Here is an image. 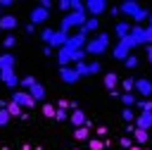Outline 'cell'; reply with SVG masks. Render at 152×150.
Instances as JSON below:
<instances>
[{"label": "cell", "mask_w": 152, "mask_h": 150, "mask_svg": "<svg viewBox=\"0 0 152 150\" xmlns=\"http://www.w3.org/2000/svg\"><path fill=\"white\" fill-rule=\"evenodd\" d=\"M88 19H90V17H88V12H86V10L69 12V14H66V17H62V21H59V31L69 33L71 29H83V24H86Z\"/></svg>", "instance_id": "6da1fadb"}, {"label": "cell", "mask_w": 152, "mask_h": 150, "mask_svg": "<svg viewBox=\"0 0 152 150\" xmlns=\"http://www.w3.org/2000/svg\"><path fill=\"white\" fill-rule=\"evenodd\" d=\"M107 45H109V33H97L95 38L88 40L86 52H88V55H102V52L107 50Z\"/></svg>", "instance_id": "7a4b0ae2"}, {"label": "cell", "mask_w": 152, "mask_h": 150, "mask_svg": "<svg viewBox=\"0 0 152 150\" xmlns=\"http://www.w3.org/2000/svg\"><path fill=\"white\" fill-rule=\"evenodd\" d=\"M88 40H90V36H88L83 29H78L76 36H69V40H66L64 48H69V50H83V48L88 45Z\"/></svg>", "instance_id": "3957f363"}, {"label": "cell", "mask_w": 152, "mask_h": 150, "mask_svg": "<svg viewBox=\"0 0 152 150\" xmlns=\"http://www.w3.org/2000/svg\"><path fill=\"white\" fill-rule=\"evenodd\" d=\"M131 43L124 38V40H119L116 45H114V50H112V55H114V60H121V62H126L128 57H131Z\"/></svg>", "instance_id": "277c9868"}, {"label": "cell", "mask_w": 152, "mask_h": 150, "mask_svg": "<svg viewBox=\"0 0 152 150\" xmlns=\"http://www.w3.org/2000/svg\"><path fill=\"white\" fill-rule=\"evenodd\" d=\"M145 33H147V29H142V26H133L126 40L131 43V48H138V45H145Z\"/></svg>", "instance_id": "5b68a950"}, {"label": "cell", "mask_w": 152, "mask_h": 150, "mask_svg": "<svg viewBox=\"0 0 152 150\" xmlns=\"http://www.w3.org/2000/svg\"><path fill=\"white\" fill-rule=\"evenodd\" d=\"M104 10H107V2H104V0H88V2H86L88 17H100Z\"/></svg>", "instance_id": "8992f818"}, {"label": "cell", "mask_w": 152, "mask_h": 150, "mask_svg": "<svg viewBox=\"0 0 152 150\" xmlns=\"http://www.w3.org/2000/svg\"><path fill=\"white\" fill-rule=\"evenodd\" d=\"M12 100H14L19 107H33V105H36V100L31 98L28 90H17V93H12Z\"/></svg>", "instance_id": "52a82bcc"}, {"label": "cell", "mask_w": 152, "mask_h": 150, "mask_svg": "<svg viewBox=\"0 0 152 150\" xmlns=\"http://www.w3.org/2000/svg\"><path fill=\"white\" fill-rule=\"evenodd\" d=\"M59 79L64 83H76L81 79V74L76 71V67H59Z\"/></svg>", "instance_id": "ba28073f"}, {"label": "cell", "mask_w": 152, "mask_h": 150, "mask_svg": "<svg viewBox=\"0 0 152 150\" xmlns=\"http://www.w3.org/2000/svg\"><path fill=\"white\" fill-rule=\"evenodd\" d=\"M135 93H140L142 98H150L152 95V81L150 79H135Z\"/></svg>", "instance_id": "9c48e42d"}, {"label": "cell", "mask_w": 152, "mask_h": 150, "mask_svg": "<svg viewBox=\"0 0 152 150\" xmlns=\"http://www.w3.org/2000/svg\"><path fill=\"white\" fill-rule=\"evenodd\" d=\"M48 17H50V12L38 5V7H33V12H31V24H33V26H36V24H45Z\"/></svg>", "instance_id": "30bf717a"}, {"label": "cell", "mask_w": 152, "mask_h": 150, "mask_svg": "<svg viewBox=\"0 0 152 150\" xmlns=\"http://www.w3.org/2000/svg\"><path fill=\"white\" fill-rule=\"evenodd\" d=\"M119 10H121V14H126V17H135V14L140 12V5L133 2V0H126V2L119 5Z\"/></svg>", "instance_id": "8fae6325"}, {"label": "cell", "mask_w": 152, "mask_h": 150, "mask_svg": "<svg viewBox=\"0 0 152 150\" xmlns=\"http://www.w3.org/2000/svg\"><path fill=\"white\" fill-rule=\"evenodd\" d=\"M135 126L150 131V129H152V112H140V114L135 117Z\"/></svg>", "instance_id": "7c38bea8"}, {"label": "cell", "mask_w": 152, "mask_h": 150, "mask_svg": "<svg viewBox=\"0 0 152 150\" xmlns=\"http://www.w3.org/2000/svg\"><path fill=\"white\" fill-rule=\"evenodd\" d=\"M66 40H69V33H64V31H59V29H57V31H55V36H52V40H50V48H57V50H59V48H64V45H66Z\"/></svg>", "instance_id": "4fadbf2b"}, {"label": "cell", "mask_w": 152, "mask_h": 150, "mask_svg": "<svg viewBox=\"0 0 152 150\" xmlns=\"http://www.w3.org/2000/svg\"><path fill=\"white\" fill-rule=\"evenodd\" d=\"M0 79H2V83L7 86V88H17L21 81L17 79V74H14V69L12 71H0Z\"/></svg>", "instance_id": "5bb4252c"}, {"label": "cell", "mask_w": 152, "mask_h": 150, "mask_svg": "<svg viewBox=\"0 0 152 150\" xmlns=\"http://www.w3.org/2000/svg\"><path fill=\"white\" fill-rule=\"evenodd\" d=\"M69 121L74 124V129H81V126H86L88 119H86V112H83V110H74V112L69 114Z\"/></svg>", "instance_id": "9a60e30c"}, {"label": "cell", "mask_w": 152, "mask_h": 150, "mask_svg": "<svg viewBox=\"0 0 152 150\" xmlns=\"http://www.w3.org/2000/svg\"><path fill=\"white\" fill-rule=\"evenodd\" d=\"M14 64H17V57L14 55H10V52L0 55V71H12Z\"/></svg>", "instance_id": "2e32d148"}, {"label": "cell", "mask_w": 152, "mask_h": 150, "mask_svg": "<svg viewBox=\"0 0 152 150\" xmlns=\"http://www.w3.org/2000/svg\"><path fill=\"white\" fill-rule=\"evenodd\" d=\"M71 55H74V50L59 48V50H57V62H59V67H69V64H71Z\"/></svg>", "instance_id": "e0dca14e"}, {"label": "cell", "mask_w": 152, "mask_h": 150, "mask_svg": "<svg viewBox=\"0 0 152 150\" xmlns=\"http://www.w3.org/2000/svg\"><path fill=\"white\" fill-rule=\"evenodd\" d=\"M10 29H17V17L14 14H2L0 17V31H10Z\"/></svg>", "instance_id": "ac0fdd59"}, {"label": "cell", "mask_w": 152, "mask_h": 150, "mask_svg": "<svg viewBox=\"0 0 152 150\" xmlns=\"http://www.w3.org/2000/svg\"><path fill=\"white\" fill-rule=\"evenodd\" d=\"M131 29H133V26H131L128 21H119V24H116V29H114V33H116V38H119V40H124V38H128Z\"/></svg>", "instance_id": "d6986e66"}, {"label": "cell", "mask_w": 152, "mask_h": 150, "mask_svg": "<svg viewBox=\"0 0 152 150\" xmlns=\"http://www.w3.org/2000/svg\"><path fill=\"white\" fill-rule=\"evenodd\" d=\"M28 93H31V98H33V100H38V102H40V100H45V88H43V83H38V81L28 88Z\"/></svg>", "instance_id": "ffe728a7"}, {"label": "cell", "mask_w": 152, "mask_h": 150, "mask_svg": "<svg viewBox=\"0 0 152 150\" xmlns=\"http://www.w3.org/2000/svg\"><path fill=\"white\" fill-rule=\"evenodd\" d=\"M102 83H104V88H107V90L112 93V90H116V83H119V76H116L114 71H109V74H104V81H102Z\"/></svg>", "instance_id": "44dd1931"}, {"label": "cell", "mask_w": 152, "mask_h": 150, "mask_svg": "<svg viewBox=\"0 0 152 150\" xmlns=\"http://www.w3.org/2000/svg\"><path fill=\"white\" fill-rule=\"evenodd\" d=\"M131 136H133V140H135L138 145H142V143H147V140H150V133H147L145 129H138V126L133 129V133H131Z\"/></svg>", "instance_id": "7402d4cb"}, {"label": "cell", "mask_w": 152, "mask_h": 150, "mask_svg": "<svg viewBox=\"0 0 152 150\" xmlns=\"http://www.w3.org/2000/svg\"><path fill=\"white\" fill-rule=\"evenodd\" d=\"M97 26H100V19H97V17H90V19L83 24V31H86V33H93V31H97Z\"/></svg>", "instance_id": "603a6c76"}, {"label": "cell", "mask_w": 152, "mask_h": 150, "mask_svg": "<svg viewBox=\"0 0 152 150\" xmlns=\"http://www.w3.org/2000/svg\"><path fill=\"white\" fill-rule=\"evenodd\" d=\"M74 138H76V140H90V131H88V126L74 129Z\"/></svg>", "instance_id": "cb8c5ba5"}, {"label": "cell", "mask_w": 152, "mask_h": 150, "mask_svg": "<svg viewBox=\"0 0 152 150\" xmlns=\"http://www.w3.org/2000/svg\"><path fill=\"white\" fill-rule=\"evenodd\" d=\"M55 114H57V107H55V105H50V102H45V105H43V117L55 119Z\"/></svg>", "instance_id": "d4e9b609"}, {"label": "cell", "mask_w": 152, "mask_h": 150, "mask_svg": "<svg viewBox=\"0 0 152 150\" xmlns=\"http://www.w3.org/2000/svg\"><path fill=\"white\" fill-rule=\"evenodd\" d=\"M88 150H104V140L90 136V140H88Z\"/></svg>", "instance_id": "484cf974"}, {"label": "cell", "mask_w": 152, "mask_h": 150, "mask_svg": "<svg viewBox=\"0 0 152 150\" xmlns=\"http://www.w3.org/2000/svg\"><path fill=\"white\" fill-rule=\"evenodd\" d=\"M121 88H124V93H131V90H135V79H124L121 81Z\"/></svg>", "instance_id": "4316f807"}, {"label": "cell", "mask_w": 152, "mask_h": 150, "mask_svg": "<svg viewBox=\"0 0 152 150\" xmlns=\"http://www.w3.org/2000/svg\"><path fill=\"white\" fill-rule=\"evenodd\" d=\"M121 102H124L126 107H133L138 100H135V95H133V93H121Z\"/></svg>", "instance_id": "83f0119b"}, {"label": "cell", "mask_w": 152, "mask_h": 150, "mask_svg": "<svg viewBox=\"0 0 152 150\" xmlns=\"http://www.w3.org/2000/svg\"><path fill=\"white\" fill-rule=\"evenodd\" d=\"M7 112H10L12 117H21V114H24V112H21V107H19V105H17L14 100H12L10 105H7Z\"/></svg>", "instance_id": "f1b7e54d"}, {"label": "cell", "mask_w": 152, "mask_h": 150, "mask_svg": "<svg viewBox=\"0 0 152 150\" xmlns=\"http://www.w3.org/2000/svg\"><path fill=\"white\" fill-rule=\"evenodd\" d=\"M135 117H138V114H133L131 107H124V110H121V119H124V121H135Z\"/></svg>", "instance_id": "f546056e"}, {"label": "cell", "mask_w": 152, "mask_h": 150, "mask_svg": "<svg viewBox=\"0 0 152 150\" xmlns=\"http://www.w3.org/2000/svg\"><path fill=\"white\" fill-rule=\"evenodd\" d=\"M135 105H138L142 112H152V100H147V98H142V100H140V102H135Z\"/></svg>", "instance_id": "4dcf8cb0"}, {"label": "cell", "mask_w": 152, "mask_h": 150, "mask_svg": "<svg viewBox=\"0 0 152 150\" xmlns=\"http://www.w3.org/2000/svg\"><path fill=\"white\" fill-rule=\"evenodd\" d=\"M145 19H150V12H147V10H142V7H140V12H138V14H135V17H133V21H138V24H140V21H145Z\"/></svg>", "instance_id": "1f68e13d"}, {"label": "cell", "mask_w": 152, "mask_h": 150, "mask_svg": "<svg viewBox=\"0 0 152 150\" xmlns=\"http://www.w3.org/2000/svg\"><path fill=\"white\" fill-rule=\"evenodd\" d=\"M52 36H55V29H43V33H40V38L50 45V40H52Z\"/></svg>", "instance_id": "d6a6232c"}, {"label": "cell", "mask_w": 152, "mask_h": 150, "mask_svg": "<svg viewBox=\"0 0 152 150\" xmlns=\"http://www.w3.org/2000/svg\"><path fill=\"white\" fill-rule=\"evenodd\" d=\"M74 67H76V71H78L81 76H88V74H90V71H88V62H78V64H74Z\"/></svg>", "instance_id": "836d02e7"}, {"label": "cell", "mask_w": 152, "mask_h": 150, "mask_svg": "<svg viewBox=\"0 0 152 150\" xmlns=\"http://www.w3.org/2000/svg\"><path fill=\"white\" fill-rule=\"evenodd\" d=\"M124 64H126V67H128V69H135V67H138V64H140V60H138V57H135V55H131V57H128V60H126V62H124Z\"/></svg>", "instance_id": "e575fe53"}, {"label": "cell", "mask_w": 152, "mask_h": 150, "mask_svg": "<svg viewBox=\"0 0 152 150\" xmlns=\"http://www.w3.org/2000/svg\"><path fill=\"white\" fill-rule=\"evenodd\" d=\"M33 83H36V79H33V76H24V79H21V83H19V86H21V88H26V90H28V88H31V86H33Z\"/></svg>", "instance_id": "d590c367"}, {"label": "cell", "mask_w": 152, "mask_h": 150, "mask_svg": "<svg viewBox=\"0 0 152 150\" xmlns=\"http://www.w3.org/2000/svg\"><path fill=\"white\" fill-rule=\"evenodd\" d=\"M10 117H12V114H10L7 110H0V126H7V121H10Z\"/></svg>", "instance_id": "8d00e7d4"}, {"label": "cell", "mask_w": 152, "mask_h": 150, "mask_svg": "<svg viewBox=\"0 0 152 150\" xmlns=\"http://www.w3.org/2000/svg\"><path fill=\"white\" fill-rule=\"evenodd\" d=\"M57 7L62 12H71V0H62V2H57Z\"/></svg>", "instance_id": "74e56055"}, {"label": "cell", "mask_w": 152, "mask_h": 150, "mask_svg": "<svg viewBox=\"0 0 152 150\" xmlns=\"http://www.w3.org/2000/svg\"><path fill=\"white\" fill-rule=\"evenodd\" d=\"M55 119H57V121H66V119H69V112H66V110H57Z\"/></svg>", "instance_id": "f35d334b"}, {"label": "cell", "mask_w": 152, "mask_h": 150, "mask_svg": "<svg viewBox=\"0 0 152 150\" xmlns=\"http://www.w3.org/2000/svg\"><path fill=\"white\" fill-rule=\"evenodd\" d=\"M88 71L90 74H97L100 71V62H88Z\"/></svg>", "instance_id": "ab89813d"}, {"label": "cell", "mask_w": 152, "mask_h": 150, "mask_svg": "<svg viewBox=\"0 0 152 150\" xmlns=\"http://www.w3.org/2000/svg\"><path fill=\"white\" fill-rule=\"evenodd\" d=\"M2 43H5V48H12V45L17 43V38H14V36H7V38H5Z\"/></svg>", "instance_id": "60d3db41"}, {"label": "cell", "mask_w": 152, "mask_h": 150, "mask_svg": "<svg viewBox=\"0 0 152 150\" xmlns=\"http://www.w3.org/2000/svg\"><path fill=\"white\" fill-rule=\"evenodd\" d=\"M95 133H97V136H107V133H109V129H107V126H97V129H95Z\"/></svg>", "instance_id": "b9f144b4"}, {"label": "cell", "mask_w": 152, "mask_h": 150, "mask_svg": "<svg viewBox=\"0 0 152 150\" xmlns=\"http://www.w3.org/2000/svg\"><path fill=\"white\" fill-rule=\"evenodd\" d=\"M119 143H121V148H131V138H128V136H121Z\"/></svg>", "instance_id": "7bdbcfd3"}, {"label": "cell", "mask_w": 152, "mask_h": 150, "mask_svg": "<svg viewBox=\"0 0 152 150\" xmlns=\"http://www.w3.org/2000/svg\"><path fill=\"white\" fill-rule=\"evenodd\" d=\"M38 5H40V7H45V10H50V7H52V2H50V0H40Z\"/></svg>", "instance_id": "ee69618b"}, {"label": "cell", "mask_w": 152, "mask_h": 150, "mask_svg": "<svg viewBox=\"0 0 152 150\" xmlns=\"http://www.w3.org/2000/svg\"><path fill=\"white\" fill-rule=\"evenodd\" d=\"M145 43L152 45V31H150V29H147V33H145Z\"/></svg>", "instance_id": "f6af8a7d"}, {"label": "cell", "mask_w": 152, "mask_h": 150, "mask_svg": "<svg viewBox=\"0 0 152 150\" xmlns=\"http://www.w3.org/2000/svg\"><path fill=\"white\" fill-rule=\"evenodd\" d=\"M12 5H14L12 0H0V7H12Z\"/></svg>", "instance_id": "bcb514c9"}, {"label": "cell", "mask_w": 152, "mask_h": 150, "mask_svg": "<svg viewBox=\"0 0 152 150\" xmlns=\"http://www.w3.org/2000/svg\"><path fill=\"white\" fill-rule=\"evenodd\" d=\"M147 62L152 64V45H147Z\"/></svg>", "instance_id": "7dc6e473"}, {"label": "cell", "mask_w": 152, "mask_h": 150, "mask_svg": "<svg viewBox=\"0 0 152 150\" xmlns=\"http://www.w3.org/2000/svg\"><path fill=\"white\" fill-rule=\"evenodd\" d=\"M128 150H142V148H140V145H131Z\"/></svg>", "instance_id": "c3c4849f"}, {"label": "cell", "mask_w": 152, "mask_h": 150, "mask_svg": "<svg viewBox=\"0 0 152 150\" xmlns=\"http://www.w3.org/2000/svg\"><path fill=\"white\" fill-rule=\"evenodd\" d=\"M21 150H31V145H21Z\"/></svg>", "instance_id": "681fc988"}, {"label": "cell", "mask_w": 152, "mask_h": 150, "mask_svg": "<svg viewBox=\"0 0 152 150\" xmlns=\"http://www.w3.org/2000/svg\"><path fill=\"white\" fill-rule=\"evenodd\" d=\"M147 29H150V31H152V14H150V26H147Z\"/></svg>", "instance_id": "f907efd6"}, {"label": "cell", "mask_w": 152, "mask_h": 150, "mask_svg": "<svg viewBox=\"0 0 152 150\" xmlns=\"http://www.w3.org/2000/svg\"><path fill=\"white\" fill-rule=\"evenodd\" d=\"M0 10H2V7H0ZM0 17H2V14H0Z\"/></svg>", "instance_id": "816d5d0a"}, {"label": "cell", "mask_w": 152, "mask_h": 150, "mask_svg": "<svg viewBox=\"0 0 152 150\" xmlns=\"http://www.w3.org/2000/svg\"><path fill=\"white\" fill-rule=\"evenodd\" d=\"M74 150H78V148H74Z\"/></svg>", "instance_id": "f5cc1de1"}]
</instances>
